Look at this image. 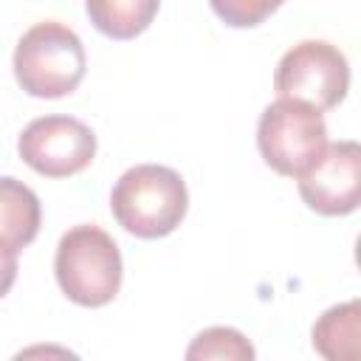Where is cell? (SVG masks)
<instances>
[{
    "instance_id": "52a82bcc",
    "label": "cell",
    "mask_w": 361,
    "mask_h": 361,
    "mask_svg": "<svg viewBox=\"0 0 361 361\" xmlns=\"http://www.w3.org/2000/svg\"><path fill=\"white\" fill-rule=\"evenodd\" d=\"M302 200L324 217H341L361 200V147L355 141L327 144L324 152L296 175Z\"/></svg>"
},
{
    "instance_id": "8fae6325",
    "label": "cell",
    "mask_w": 361,
    "mask_h": 361,
    "mask_svg": "<svg viewBox=\"0 0 361 361\" xmlns=\"http://www.w3.org/2000/svg\"><path fill=\"white\" fill-rule=\"evenodd\" d=\"M186 358L189 361H200V358L251 361L254 358V347L234 327H209V330H203V333L195 336V341L186 350Z\"/></svg>"
},
{
    "instance_id": "30bf717a",
    "label": "cell",
    "mask_w": 361,
    "mask_h": 361,
    "mask_svg": "<svg viewBox=\"0 0 361 361\" xmlns=\"http://www.w3.org/2000/svg\"><path fill=\"white\" fill-rule=\"evenodd\" d=\"M161 0H85L87 17L110 39L138 37L158 14Z\"/></svg>"
},
{
    "instance_id": "8992f818",
    "label": "cell",
    "mask_w": 361,
    "mask_h": 361,
    "mask_svg": "<svg viewBox=\"0 0 361 361\" xmlns=\"http://www.w3.org/2000/svg\"><path fill=\"white\" fill-rule=\"evenodd\" d=\"M17 152L23 164L45 178H68L90 166L96 135L73 116H39L20 133Z\"/></svg>"
},
{
    "instance_id": "277c9868",
    "label": "cell",
    "mask_w": 361,
    "mask_h": 361,
    "mask_svg": "<svg viewBox=\"0 0 361 361\" xmlns=\"http://www.w3.org/2000/svg\"><path fill=\"white\" fill-rule=\"evenodd\" d=\"M257 147L274 172L288 178L302 175L327 147L322 110L296 99L271 102L257 124Z\"/></svg>"
},
{
    "instance_id": "6da1fadb",
    "label": "cell",
    "mask_w": 361,
    "mask_h": 361,
    "mask_svg": "<svg viewBox=\"0 0 361 361\" xmlns=\"http://www.w3.org/2000/svg\"><path fill=\"white\" fill-rule=\"evenodd\" d=\"M110 209L118 226L141 240L172 234L189 209L183 178L164 164L130 166L110 192Z\"/></svg>"
},
{
    "instance_id": "7a4b0ae2",
    "label": "cell",
    "mask_w": 361,
    "mask_h": 361,
    "mask_svg": "<svg viewBox=\"0 0 361 361\" xmlns=\"http://www.w3.org/2000/svg\"><path fill=\"white\" fill-rule=\"evenodd\" d=\"M87 56L73 28L59 20L34 23L14 48V76L28 96L62 99L85 79Z\"/></svg>"
},
{
    "instance_id": "3957f363",
    "label": "cell",
    "mask_w": 361,
    "mask_h": 361,
    "mask_svg": "<svg viewBox=\"0 0 361 361\" xmlns=\"http://www.w3.org/2000/svg\"><path fill=\"white\" fill-rule=\"evenodd\" d=\"M54 274L73 305L102 307L121 288V251L104 228L93 223L73 226L59 237Z\"/></svg>"
},
{
    "instance_id": "7c38bea8",
    "label": "cell",
    "mask_w": 361,
    "mask_h": 361,
    "mask_svg": "<svg viewBox=\"0 0 361 361\" xmlns=\"http://www.w3.org/2000/svg\"><path fill=\"white\" fill-rule=\"evenodd\" d=\"M285 0H209L212 11L231 28H251L271 17Z\"/></svg>"
},
{
    "instance_id": "5b68a950",
    "label": "cell",
    "mask_w": 361,
    "mask_h": 361,
    "mask_svg": "<svg viewBox=\"0 0 361 361\" xmlns=\"http://www.w3.org/2000/svg\"><path fill=\"white\" fill-rule=\"evenodd\" d=\"M350 87L347 56L324 39H302L288 48L274 73L279 99H296L316 110L336 107Z\"/></svg>"
},
{
    "instance_id": "ba28073f",
    "label": "cell",
    "mask_w": 361,
    "mask_h": 361,
    "mask_svg": "<svg viewBox=\"0 0 361 361\" xmlns=\"http://www.w3.org/2000/svg\"><path fill=\"white\" fill-rule=\"evenodd\" d=\"M39 197L17 178L0 175V248L20 254L39 231Z\"/></svg>"
},
{
    "instance_id": "9c48e42d",
    "label": "cell",
    "mask_w": 361,
    "mask_h": 361,
    "mask_svg": "<svg viewBox=\"0 0 361 361\" xmlns=\"http://www.w3.org/2000/svg\"><path fill=\"white\" fill-rule=\"evenodd\" d=\"M313 350L327 361H358L361 355V305L350 299L333 305L313 324Z\"/></svg>"
},
{
    "instance_id": "4fadbf2b",
    "label": "cell",
    "mask_w": 361,
    "mask_h": 361,
    "mask_svg": "<svg viewBox=\"0 0 361 361\" xmlns=\"http://www.w3.org/2000/svg\"><path fill=\"white\" fill-rule=\"evenodd\" d=\"M14 279H17V254L0 248V299L11 290Z\"/></svg>"
}]
</instances>
